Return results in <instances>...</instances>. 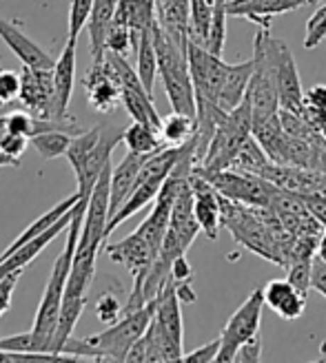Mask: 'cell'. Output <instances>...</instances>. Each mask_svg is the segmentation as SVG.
Wrapping results in <instances>:
<instances>
[{
  "mask_svg": "<svg viewBox=\"0 0 326 363\" xmlns=\"http://www.w3.org/2000/svg\"><path fill=\"white\" fill-rule=\"evenodd\" d=\"M122 142L126 144V149L134 153H142V155H153L160 149H165L167 144L160 138V131L153 129L149 124L142 122H131L126 129L122 131Z\"/></svg>",
  "mask_w": 326,
  "mask_h": 363,
  "instance_id": "obj_26",
  "label": "cell"
},
{
  "mask_svg": "<svg viewBox=\"0 0 326 363\" xmlns=\"http://www.w3.org/2000/svg\"><path fill=\"white\" fill-rule=\"evenodd\" d=\"M104 47H107V51H114V53H120V56H126L131 49H136L134 31L126 25L114 23L112 29H109V33H107Z\"/></svg>",
  "mask_w": 326,
  "mask_h": 363,
  "instance_id": "obj_34",
  "label": "cell"
},
{
  "mask_svg": "<svg viewBox=\"0 0 326 363\" xmlns=\"http://www.w3.org/2000/svg\"><path fill=\"white\" fill-rule=\"evenodd\" d=\"M320 3V0H309V5H317Z\"/></svg>",
  "mask_w": 326,
  "mask_h": 363,
  "instance_id": "obj_54",
  "label": "cell"
},
{
  "mask_svg": "<svg viewBox=\"0 0 326 363\" xmlns=\"http://www.w3.org/2000/svg\"><path fill=\"white\" fill-rule=\"evenodd\" d=\"M3 167H13V169H18V167H21V160H18V157H11L9 153L3 151V147H0V169H3Z\"/></svg>",
  "mask_w": 326,
  "mask_h": 363,
  "instance_id": "obj_50",
  "label": "cell"
},
{
  "mask_svg": "<svg viewBox=\"0 0 326 363\" xmlns=\"http://www.w3.org/2000/svg\"><path fill=\"white\" fill-rule=\"evenodd\" d=\"M76 47L78 40H69L53 67V86H56V118H71L69 116V102L74 96L76 84Z\"/></svg>",
  "mask_w": 326,
  "mask_h": 363,
  "instance_id": "obj_20",
  "label": "cell"
},
{
  "mask_svg": "<svg viewBox=\"0 0 326 363\" xmlns=\"http://www.w3.org/2000/svg\"><path fill=\"white\" fill-rule=\"evenodd\" d=\"M286 279L306 295V290L313 288V259L291 262L286 266Z\"/></svg>",
  "mask_w": 326,
  "mask_h": 363,
  "instance_id": "obj_36",
  "label": "cell"
},
{
  "mask_svg": "<svg viewBox=\"0 0 326 363\" xmlns=\"http://www.w3.org/2000/svg\"><path fill=\"white\" fill-rule=\"evenodd\" d=\"M71 138H74V135H69L65 131H47V133H40V135H33L29 140V144L36 151H38V155L43 160H53V157H60V155L67 153Z\"/></svg>",
  "mask_w": 326,
  "mask_h": 363,
  "instance_id": "obj_32",
  "label": "cell"
},
{
  "mask_svg": "<svg viewBox=\"0 0 326 363\" xmlns=\"http://www.w3.org/2000/svg\"><path fill=\"white\" fill-rule=\"evenodd\" d=\"M175 281L169 279L167 286L156 297V313L144 333L134 348L126 354V361L142 363H162V361H183L185 352V328H183V311Z\"/></svg>",
  "mask_w": 326,
  "mask_h": 363,
  "instance_id": "obj_2",
  "label": "cell"
},
{
  "mask_svg": "<svg viewBox=\"0 0 326 363\" xmlns=\"http://www.w3.org/2000/svg\"><path fill=\"white\" fill-rule=\"evenodd\" d=\"M276 76H278L280 108L302 113L304 102H306V94L302 91V82H300V74H298V65H295V58H293V51L288 49V45L284 40H278Z\"/></svg>",
  "mask_w": 326,
  "mask_h": 363,
  "instance_id": "obj_15",
  "label": "cell"
},
{
  "mask_svg": "<svg viewBox=\"0 0 326 363\" xmlns=\"http://www.w3.org/2000/svg\"><path fill=\"white\" fill-rule=\"evenodd\" d=\"M320 354H322V359L326 361V341H322V346H320Z\"/></svg>",
  "mask_w": 326,
  "mask_h": 363,
  "instance_id": "obj_53",
  "label": "cell"
},
{
  "mask_svg": "<svg viewBox=\"0 0 326 363\" xmlns=\"http://www.w3.org/2000/svg\"><path fill=\"white\" fill-rule=\"evenodd\" d=\"M180 155H183V147H165L147 157L131 195L126 197V202L118 208V213L112 217V220H109V226H107L109 235H112L122 222L129 220V217H134L142 208H147L151 202H156L162 184H165V179L175 169Z\"/></svg>",
  "mask_w": 326,
  "mask_h": 363,
  "instance_id": "obj_5",
  "label": "cell"
},
{
  "mask_svg": "<svg viewBox=\"0 0 326 363\" xmlns=\"http://www.w3.org/2000/svg\"><path fill=\"white\" fill-rule=\"evenodd\" d=\"M0 147H3V151L9 153L11 157H18V160H21L23 153H25L27 147H29V138L18 135V133H7L3 140H0Z\"/></svg>",
  "mask_w": 326,
  "mask_h": 363,
  "instance_id": "obj_44",
  "label": "cell"
},
{
  "mask_svg": "<svg viewBox=\"0 0 326 363\" xmlns=\"http://www.w3.org/2000/svg\"><path fill=\"white\" fill-rule=\"evenodd\" d=\"M313 290L326 297V262L315 255L313 259Z\"/></svg>",
  "mask_w": 326,
  "mask_h": 363,
  "instance_id": "obj_48",
  "label": "cell"
},
{
  "mask_svg": "<svg viewBox=\"0 0 326 363\" xmlns=\"http://www.w3.org/2000/svg\"><path fill=\"white\" fill-rule=\"evenodd\" d=\"M189 13L191 0H156L158 27L183 47H189Z\"/></svg>",
  "mask_w": 326,
  "mask_h": 363,
  "instance_id": "obj_22",
  "label": "cell"
},
{
  "mask_svg": "<svg viewBox=\"0 0 326 363\" xmlns=\"http://www.w3.org/2000/svg\"><path fill=\"white\" fill-rule=\"evenodd\" d=\"M200 175H205L215 191L231 202L246 204V206H271L278 186L271 184L268 179L256 173H246L238 169H224V171H205L200 167H193Z\"/></svg>",
  "mask_w": 326,
  "mask_h": 363,
  "instance_id": "obj_9",
  "label": "cell"
},
{
  "mask_svg": "<svg viewBox=\"0 0 326 363\" xmlns=\"http://www.w3.org/2000/svg\"><path fill=\"white\" fill-rule=\"evenodd\" d=\"M302 116H304L306 122L313 124L317 131H322L324 126H326V108H317V106H313V104H306V102H304Z\"/></svg>",
  "mask_w": 326,
  "mask_h": 363,
  "instance_id": "obj_46",
  "label": "cell"
},
{
  "mask_svg": "<svg viewBox=\"0 0 326 363\" xmlns=\"http://www.w3.org/2000/svg\"><path fill=\"white\" fill-rule=\"evenodd\" d=\"M278 40L271 38V29H260L253 40V74L246 98L253 111V126L273 118L280 111L278 96Z\"/></svg>",
  "mask_w": 326,
  "mask_h": 363,
  "instance_id": "obj_4",
  "label": "cell"
},
{
  "mask_svg": "<svg viewBox=\"0 0 326 363\" xmlns=\"http://www.w3.org/2000/svg\"><path fill=\"white\" fill-rule=\"evenodd\" d=\"M7 129H9V133H18V135H25L31 140L36 133V116L25 113V111L7 113Z\"/></svg>",
  "mask_w": 326,
  "mask_h": 363,
  "instance_id": "obj_40",
  "label": "cell"
},
{
  "mask_svg": "<svg viewBox=\"0 0 326 363\" xmlns=\"http://www.w3.org/2000/svg\"><path fill=\"white\" fill-rule=\"evenodd\" d=\"M251 135H253V111L249 98L244 96V100L233 108L229 118L220 124V129L215 131L202 162L195 167H200L205 171L231 169L235 155L240 153V149Z\"/></svg>",
  "mask_w": 326,
  "mask_h": 363,
  "instance_id": "obj_6",
  "label": "cell"
},
{
  "mask_svg": "<svg viewBox=\"0 0 326 363\" xmlns=\"http://www.w3.org/2000/svg\"><path fill=\"white\" fill-rule=\"evenodd\" d=\"M23 106L38 118H56V86L53 69L25 67L21 71V98Z\"/></svg>",
  "mask_w": 326,
  "mask_h": 363,
  "instance_id": "obj_11",
  "label": "cell"
},
{
  "mask_svg": "<svg viewBox=\"0 0 326 363\" xmlns=\"http://www.w3.org/2000/svg\"><path fill=\"white\" fill-rule=\"evenodd\" d=\"M326 38V5H320L306 23L304 49H315Z\"/></svg>",
  "mask_w": 326,
  "mask_h": 363,
  "instance_id": "obj_37",
  "label": "cell"
},
{
  "mask_svg": "<svg viewBox=\"0 0 326 363\" xmlns=\"http://www.w3.org/2000/svg\"><path fill=\"white\" fill-rule=\"evenodd\" d=\"M215 0H191V13H189V40L197 45H207L209 29L213 21Z\"/></svg>",
  "mask_w": 326,
  "mask_h": 363,
  "instance_id": "obj_30",
  "label": "cell"
},
{
  "mask_svg": "<svg viewBox=\"0 0 326 363\" xmlns=\"http://www.w3.org/2000/svg\"><path fill=\"white\" fill-rule=\"evenodd\" d=\"M306 104H313L317 108H326V84H315L306 91Z\"/></svg>",
  "mask_w": 326,
  "mask_h": 363,
  "instance_id": "obj_49",
  "label": "cell"
},
{
  "mask_svg": "<svg viewBox=\"0 0 326 363\" xmlns=\"http://www.w3.org/2000/svg\"><path fill=\"white\" fill-rule=\"evenodd\" d=\"M74 208H76V206H74ZM74 208H71L67 215H63L60 220H58L56 224H53L47 233L40 235V238H36V240L23 244L21 248H16L13 252H9L7 257L0 259V279L7 277V275H11V272H23V268L29 266L36 257H38L40 252L45 250L47 244H51L65 228H69L71 217H74Z\"/></svg>",
  "mask_w": 326,
  "mask_h": 363,
  "instance_id": "obj_18",
  "label": "cell"
},
{
  "mask_svg": "<svg viewBox=\"0 0 326 363\" xmlns=\"http://www.w3.org/2000/svg\"><path fill=\"white\" fill-rule=\"evenodd\" d=\"M94 311H96V317L104 325H112L124 315V306H120V301H118V297L114 293H104V295L98 297Z\"/></svg>",
  "mask_w": 326,
  "mask_h": 363,
  "instance_id": "obj_38",
  "label": "cell"
},
{
  "mask_svg": "<svg viewBox=\"0 0 326 363\" xmlns=\"http://www.w3.org/2000/svg\"><path fill=\"white\" fill-rule=\"evenodd\" d=\"M262 359V337L256 335L251 337L249 341H244L242 346L235 352V359L233 361H240V363H256Z\"/></svg>",
  "mask_w": 326,
  "mask_h": 363,
  "instance_id": "obj_42",
  "label": "cell"
},
{
  "mask_svg": "<svg viewBox=\"0 0 326 363\" xmlns=\"http://www.w3.org/2000/svg\"><path fill=\"white\" fill-rule=\"evenodd\" d=\"M147 157L149 155L129 151L120 160V164L114 167V171H112V217L126 202V197L131 195L136 182H138V175H140V171L144 167V162H147Z\"/></svg>",
  "mask_w": 326,
  "mask_h": 363,
  "instance_id": "obj_23",
  "label": "cell"
},
{
  "mask_svg": "<svg viewBox=\"0 0 326 363\" xmlns=\"http://www.w3.org/2000/svg\"><path fill=\"white\" fill-rule=\"evenodd\" d=\"M100 133H102V126L98 124V126H92V129H87V131H82V133L71 138L65 157L69 160V164H71V169H74L76 175L82 171L87 157L92 155V151L96 149V144L100 140Z\"/></svg>",
  "mask_w": 326,
  "mask_h": 363,
  "instance_id": "obj_29",
  "label": "cell"
},
{
  "mask_svg": "<svg viewBox=\"0 0 326 363\" xmlns=\"http://www.w3.org/2000/svg\"><path fill=\"white\" fill-rule=\"evenodd\" d=\"M317 257L326 262V242H322V244H320V248H317Z\"/></svg>",
  "mask_w": 326,
  "mask_h": 363,
  "instance_id": "obj_52",
  "label": "cell"
},
{
  "mask_svg": "<svg viewBox=\"0 0 326 363\" xmlns=\"http://www.w3.org/2000/svg\"><path fill=\"white\" fill-rule=\"evenodd\" d=\"M87 204L89 202H85V199L80 197V202L74 208V217H71V224L67 228L65 250L60 252L56 264H53V268H51V275L47 279L45 293H43L40 303H38V311H36L33 328L29 330L31 343H33V354H53V339H56V330H58L65 288H67V279H69V272H71V262H74L76 248H78L80 230L85 224Z\"/></svg>",
  "mask_w": 326,
  "mask_h": 363,
  "instance_id": "obj_1",
  "label": "cell"
},
{
  "mask_svg": "<svg viewBox=\"0 0 326 363\" xmlns=\"http://www.w3.org/2000/svg\"><path fill=\"white\" fill-rule=\"evenodd\" d=\"M309 0H227V11L235 18H246V21L260 25V29H271V18L295 11Z\"/></svg>",
  "mask_w": 326,
  "mask_h": 363,
  "instance_id": "obj_17",
  "label": "cell"
},
{
  "mask_svg": "<svg viewBox=\"0 0 326 363\" xmlns=\"http://www.w3.org/2000/svg\"><path fill=\"white\" fill-rule=\"evenodd\" d=\"M220 346H222V341H220V337H217V339L205 343V346L187 352L183 357V361H189V363H213V361H217V354H220Z\"/></svg>",
  "mask_w": 326,
  "mask_h": 363,
  "instance_id": "obj_41",
  "label": "cell"
},
{
  "mask_svg": "<svg viewBox=\"0 0 326 363\" xmlns=\"http://www.w3.org/2000/svg\"><path fill=\"white\" fill-rule=\"evenodd\" d=\"M7 133H9V129H7V116H0V140H3Z\"/></svg>",
  "mask_w": 326,
  "mask_h": 363,
  "instance_id": "obj_51",
  "label": "cell"
},
{
  "mask_svg": "<svg viewBox=\"0 0 326 363\" xmlns=\"http://www.w3.org/2000/svg\"><path fill=\"white\" fill-rule=\"evenodd\" d=\"M153 45L158 53V76L162 78L167 100L173 111L195 118V86L189 69V47L178 45L158 23L153 25Z\"/></svg>",
  "mask_w": 326,
  "mask_h": 363,
  "instance_id": "obj_3",
  "label": "cell"
},
{
  "mask_svg": "<svg viewBox=\"0 0 326 363\" xmlns=\"http://www.w3.org/2000/svg\"><path fill=\"white\" fill-rule=\"evenodd\" d=\"M0 38H3V43L13 51V56L25 67H33V69L56 67V60H53L45 49H40L21 27L3 16H0Z\"/></svg>",
  "mask_w": 326,
  "mask_h": 363,
  "instance_id": "obj_16",
  "label": "cell"
},
{
  "mask_svg": "<svg viewBox=\"0 0 326 363\" xmlns=\"http://www.w3.org/2000/svg\"><path fill=\"white\" fill-rule=\"evenodd\" d=\"M191 277H193V268L187 262V255L178 257L173 262V268H171V279L178 281V284H183V281H191Z\"/></svg>",
  "mask_w": 326,
  "mask_h": 363,
  "instance_id": "obj_47",
  "label": "cell"
},
{
  "mask_svg": "<svg viewBox=\"0 0 326 363\" xmlns=\"http://www.w3.org/2000/svg\"><path fill=\"white\" fill-rule=\"evenodd\" d=\"M264 290H253L246 297V301L231 315L227 325L220 333V354L217 361L229 363L235 359V352L242 346L244 341L251 337L260 335V323H262V311H264Z\"/></svg>",
  "mask_w": 326,
  "mask_h": 363,
  "instance_id": "obj_10",
  "label": "cell"
},
{
  "mask_svg": "<svg viewBox=\"0 0 326 363\" xmlns=\"http://www.w3.org/2000/svg\"><path fill=\"white\" fill-rule=\"evenodd\" d=\"M114 23L126 25L134 31L136 49H138L142 31H147L156 25V0H118Z\"/></svg>",
  "mask_w": 326,
  "mask_h": 363,
  "instance_id": "obj_25",
  "label": "cell"
},
{
  "mask_svg": "<svg viewBox=\"0 0 326 363\" xmlns=\"http://www.w3.org/2000/svg\"><path fill=\"white\" fill-rule=\"evenodd\" d=\"M156 313V299L144 303L138 311L124 313L116 323H112L102 333L89 335L87 339L94 343L96 348L102 350L107 361H126V354L134 348V343L147 333L149 323Z\"/></svg>",
  "mask_w": 326,
  "mask_h": 363,
  "instance_id": "obj_8",
  "label": "cell"
},
{
  "mask_svg": "<svg viewBox=\"0 0 326 363\" xmlns=\"http://www.w3.org/2000/svg\"><path fill=\"white\" fill-rule=\"evenodd\" d=\"M304 197V204L309 206V211L317 217V220L324 224L326 228V195L322 193H311V195H302Z\"/></svg>",
  "mask_w": 326,
  "mask_h": 363,
  "instance_id": "obj_45",
  "label": "cell"
},
{
  "mask_svg": "<svg viewBox=\"0 0 326 363\" xmlns=\"http://www.w3.org/2000/svg\"><path fill=\"white\" fill-rule=\"evenodd\" d=\"M195 129H197L195 118L173 111L171 116L162 118L160 138L165 140L167 147H183L185 142H189L195 135Z\"/></svg>",
  "mask_w": 326,
  "mask_h": 363,
  "instance_id": "obj_28",
  "label": "cell"
},
{
  "mask_svg": "<svg viewBox=\"0 0 326 363\" xmlns=\"http://www.w3.org/2000/svg\"><path fill=\"white\" fill-rule=\"evenodd\" d=\"M112 171H114V164L109 162L102 169L92 195H89L76 255L98 257L102 242L109 238L107 226H109V220H112Z\"/></svg>",
  "mask_w": 326,
  "mask_h": 363,
  "instance_id": "obj_7",
  "label": "cell"
},
{
  "mask_svg": "<svg viewBox=\"0 0 326 363\" xmlns=\"http://www.w3.org/2000/svg\"><path fill=\"white\" fill-rule=\"evenodd\" d=\"M271 162V157L266 155V151L262 149V144L256 140V135H251L244 147L240 149V153L235 155L233 160V167L231 169H238V171H246V173H256L260 175L264 171V167Z\"/></svg>",
  "mask_w": 326,
  "mask_h": 363,
  "instance_id": "obj_31",
  "label": "cell"
},
{
  "mask_svg": "<svg viewBox=\"0 0 326 363\" xmlns=\"http://www.w3.org/2000/svg\"><path fill=\"white\" fill-rule=\"evenodd\" d=\"M92 7H94V0H71L69 23H67L69 40H78V35L85 31L89 13H92Z\"/></svg>",
  "mask_w": 326,
  "mask_h": 363,
  "instance_id": "obj_35",
  "label": "cell"
},
{
  "mask_svg": "<svg viewBox=\"0 0 326 363\" xmlns=\"http://www.w3.org/2000/svg\"><path fill=\"white\" fill-rule=\"evenodd\" d=\"M264 303L282 319L295 321L306 308V295L288 279H273L264 288Z\"/></svg>",
  "mask_w": 326,
  "mask_h": 363,
  "instance_id": "obj_21",
  "label": "cell"
},
{
  "mask_svg": "<svg viewBox=\"0 0 326 363\" xmlns=\"http://www.w3.org/2000/svg\"><path fill=\"white\" fill-rule=\"evenodd\" d=\"M322 135H324V140H326V126H324V129H322Z\"/></svg>",
  "mask_w": 326,
  "mask_h": 363,
  "instance_id": "obj_55",
  "label": "cell"
},
{
  "mask_svg": "<svg viewBox=\"0 0 326 363\" xmlns=\"http://www.w3.org/2000/svg\"><path fill=\"white\" fill-rule=\"evenodd\" d=\"M21 98V74L11 69H0V104Z\"/></svg>",
  "mask_w": 326,
  "mask_h": 363,
  "instance_id": "obj_39",
  "label": "cell"
},
{
  "mask_svg": "<svg viewBox=\"0 0 326 363\" xmlns=\"http://www.w3.org/2000/svg\"><path fill=\"white\" fill-rule=\"evenodd\" d=\"M271 184L278 189L291 191L298 195H311V193H322L326 195V173L317 169H306V167H295V164H276L268 162L264 171L260 173Z\"/></svg>",
  "mask_w": 326,
  "mask_h": 363,
  "instance_id": "obj_12",
  "label": "cell"
},
{
  "mask_svg": "<svg viewBox=\"0 0 326 363\" xmlns=\"http://www.w3.org/2000/svg\"><path fill=\"white\" fill-rule=\"evenodd\" d=\"M116 9H118V0H94L92 13H89V21H87V33H89V40H92L94 62H102L107 53L104 40L116 21Z\"/></svg>",
  "mask_w": 326,
  "mask_h": 363,
  "instance_id": "obj_24",
  "label": "cell"
},
{
  "mask_svg": "<svg viewBox=\"0 0 326 363\" xmlns=\"http://www.w3.org/2000/svg\"><path fill=\"white\" fill-rule=\"evenodd\" d=\"M227 0H215V9H213V21L209 29V38H207V49L215 56H222L224 53V40H227Z\"/></svg>",
  "mask_w": 326,
  "mask_h": 363,
  "instance_id": "obj_33",
  "label": "cell"
},
{
  "mask_svg": "<svg viewBox=\"0 0 326 363\" xmlns=\"http://www.w3.org/2000/svg\"><path fill=\"white\" fill-rule=\"evenodd\" d=\"M136 71L142 80V84L147 86V91L153 96V86H156V76H158V53H156V45H153V27L142 31L140 43L136 49Z\"/></svg>",
  "mask_w": 326,
  "mask_h": 363,
  "instance_id": "obj_27",
  "label": "cell"
},
{
  "mask_svg": "<svg viewBox=\"0 0 326 363\" xmlns=\"http://www.w3.org/2000/svg\"><path fill=\"white\" fill-rule=\"evenodd\" d=\"M122 142V131H107L102 126V133H100V140L96 144V149L92 151V155L87 157L82 171L76 175L78 179V193L85 202H89V195H92L96 182L102 173V169L112 162V153L116 149V144Z\"/></svg>",
  "mask_w": 326,
  "mask_h": 363,
  "instance_id": "obj_19",
  "label": "cell"
},
{
  "mask_svg": "<svg viewBox=\"0 0 326 363\" xmlns=\"http://www.w3.org/2000/svg\"><path fill=\"white\" fill-rule=\"evenodd\" d=\"M191 191H193V213L202 233L213 242L217 240V228L222 226V195L215 191L211 182L195 169L191 173Z\"/></svg>",
  "mask_w": 326,
  "mask_h": 363,
  "instance_id": "obj_13",
  "label": "cell"
},
{
  "mask_svg": "<svg viewBox=\"0 0 326 363\" xmlns=\"http://www.w3.org/2000/svg\"><path fill=\"white\" fill-rule=\"evenodd\" d=\"M18 279H21V272H11V275L0 279V317L11 308V297H13V288Z\"/></svg>",
  "mask_w": 326,
  "mask_h": 363,
  "instance_id": "obj_43",
  "label": "cell"
},
{
  "mask_svg": "<svg viewBox=\"0 0 326 363\" xmlns=\"http://www.w3.org/2000/svg\"><path fill=\"white\" fill-rule=\"evenodd\" d=\"M82 86L87 89V100L98 113H112L114 108L122 102V89L114 74L112 65L102 58V62H94L89 69L87 78L82 80Z\"/></svg>",
  "mask_w": 326,
  "mask_h": 363,
  "instance_id": "obj_14",
  "label": "cell"
}]
</instances>
